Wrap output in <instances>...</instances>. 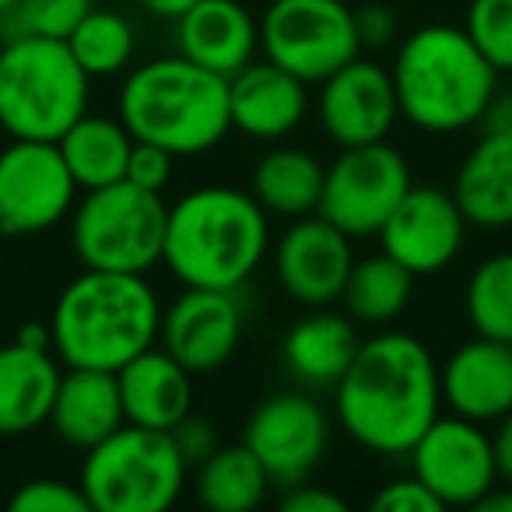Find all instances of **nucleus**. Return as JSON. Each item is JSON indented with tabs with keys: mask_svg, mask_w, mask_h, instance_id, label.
<instances>
[{
	"mask_svg": "<svg viewBox=\"0 0 512 512\" xmlns=\"http://www.w3.org/2000/svg\"><path fill=\"white\" fill-rule=\"evenodd\" d=\"M337 421L362 449L407 456L442 414L439 365L425 341L383 330L358 348L351 369L334 386Z\"/></svg>",
	"mask_w": 512,
	"mask_h": 512,
	"instance_id": "f257e3e1",
	"label": "nucleus"
},
{
	"mask_svg": "<svg viewBox=\"0 0 512 512\" xmlns=\"http://www.w3.org/2000/svg\"><path fill=\"white\" fill-rule=\"evenodd\" d=\"M271 214L249 190L197 186L169 204L162 264L183 288L239 292L267 260Z\"/></svg>",
	"mask_w": 512,
	"mask_h": 512,
	"instance_id": "f03ea898",
	"label": "nucleus"
},
{
	"mask_svg": "<svg viewBox=\"0 0 512 512\" xmlns=\"http://www.w3.org/2000/svg\"><path fill=\"white\" fill-rule=\"evenodd\" d=\"M162 302L144 274L85 271L57 295L50 313L53 355L64 369L120 372L130 358L155 348Z\"/></svg>",
	"mask_w": 512,
	"mask_h": 512,
	"instance_id": "7ed1b4c3",
	"label": "nucleus"
},
{
	"mask_svg": "<svg viewBox=\"0 0 512 512\" xmlns=\"http://www.w3.org/2000/svg\"><path fill=\"white\" fill-rule=\"evenodd\" d=\"M400 120L425 134H460L488 120L498 71L463 25H421L397 46L390 67Z\"/></svg>",
	"mask_w": 512,
	"mask_h": 512,
	"instance_id": "20e7f679",
	"label": "nucleus"
},
{
	"mask_svg": "<svg viewBox=\"0 0 512 512\" xmlns=\"http://www.w3.org/2000/svg\"><path fill=\"white\" fill-rule=\"evenodd\" d=\"M116 116L134 141H148L176 158L207 155L232 130L228 78L186 57H158L134 67L120 88Z\"/></svg>",
	"mask_w": 512,
	"mask_h": 512,
	"instance_id": "39448f33",
	"label": "nucleus"
},
{
	"mask_svg": "<svg viewBox=\"0 0 512 512\" xmlns=\"http://www.w3.org/2000/svg\"><path fill=\"white\" fill-rule=\"evenodd\" d=\"M92 78L64 39L22 36L0 43V127L25 141H60L88 113Z\"/></svg>",
	"mask_w": 512,
	"mask_h": 512,
	"instance_id": "423d86ee",
	"label": "nucleus"
},
{
	"mask_svg": "<svg viewBox=\"0 0 512 512\" xmlns=\"http://www.w3.org/2000/svg\"><path fill=\"white\" fill-rule=\"evenodd\" d=\"M190 467L169 432L120 425L81 463V491L92 512H165L179 502Z\"/></svg>",
	"mask_w": 512,
	"mask_h": 512,
	"instance_id": "0eeeda50",
	"label": "nucleus"
},
{
	"mask_svg": "<svg viewBox=\"0 0 512 512\" xmlns=\"http://www.w3.org/2000/svg\"><path fill=\"white\" fill-rule=\"evenodd\" d=\"M169 204L162 193L120 179L85 190L71 211V249L92 271L148 274L162 264Z\"/></svg>",
	"mask_w": 512,
	"mask_h": 512,
	"instance_id": "6e6552de",
	"label": "nucleus"
},
{
	"mask_svg": "<svg viewBox=\"0 0 512 512\" xmlns=\"http://www.w3.org/2000/svg\"><path fill=\"white\" fill-rule=\"evenodd\" d=\"M260 53L306 85H320L362 57L355 11L344 0H271L260 18Z\"/></svg>",
	"mask_w": 512,
	"mask_h": 512,
	"instance_id": "1a4fd4ad",
	"label": "nucleus"
},
{
	"mask_svg": "<svg viewBox=\"0 0 512 512\" xmlns=\"http://www.w3.org/2000/svg\"><path fill=\"white\" fill-rule=\"evenodd\" d=\"M411 186V165L393 144L372 141L341 148V155L323 172L316 214H323L351 239H369L379 235Z\"/></svg>",
	"mask_w": 512,
	"mask_h": 512,
	"instance_id": "9d476101",
	"label": "nucleus"
},
{
	"mask_svg": "<svg viewBox=\"0 0 512 512\" xmlns=\"http://www.w3.org/2000/svg\"><path fill=\"white\" fill-rule=\"evenodd\" d=\"M78 183L57 141L11 137L0 151V232L4 239L43 235L78 204Z\"/></svg>",
	"mask_w": 512,
	"mask_h": 512,
	"instance_id": "9b49d317",
	"label": "nucleus"
},
{
	"mask_svg": "<svg viewBox=\"0 0 512 512\" xmlns=\"http://www.w3.org/2000/svg\"><path fill=\"white\" fill-rule=\"evenodd\" d=\"M411 474L439 498L442 505H470L488 495L498 481L495 446L484 425L460 414L435 418L407 453Z\"/></svg>",
	"mask_w": 512,
	"mask_h": 512,
	"instance_id": "f8f14e48",
	"label": "nucleus"
},
{
	"mask_svg": "<svg viewBox=\"0 0 512 512\" xmlns=\"http://www.w3.org/2000/svg\"><path fill=\"white\" fill-rule=\"evenodd\" d=\"M242 442L264 463L274 488H292L327 453L330 421L309 393H271L249 411Z\"/></svg>",
	"mask_w": 512,
	"mask_h": 512,
	"instance_id": "ddd939ff",
	"label": "nucleus"
},
{
	"mask_svg": "<svg viewBox=\"0 0 512 512\" xmlns=\"http://www.w3.org/2000/svg\"><path fill=\"white\" fill-rule=\"evenodd\" d=\"M467 225L453 190L439 186H411L397 211L379 228V249L404 264L414 278L439 274L460 256L467 242Z\"/></svg>",
	"mask_w": 512,
	"mask_h": 512,
	"instance_id": "4468645a",
	"label": "nucleus"
},
{
	"mask_svg": "<svg viewBox=\"0 0 512 512\" xmlns=\"http://www.w3.org/2000/svg\"><path fill=\"white\" fill-rule=\"evenodd\" d=\"M351 235L330 225L323 214L295 218L274 242V274L278 285L292 295L299 306L320 309L334 306L344 295L348 274L355 267V249Z\"/></svg>",
	"mask_w": 512,
	"mask_h": 512,
	"instance_id": "2eb2a0df",
	"label": "nucleus"
},
{
	"mask_svg": "<svg viewBox=\"0 0 512 512\" xmlns=\"http://www.w3.org/2000/svg\"><path fill=\"white\" fill-rule=\"evenodd\" d=\"M246 327L239 292L186 288L183 295L162 306L158 341L193 376L218 372L235 355Z\"/></svg>",
	"mask_w": 512,
	"mask_h": 512,
	"instance_id": "dca6fc26",
	"label": "nucleus"
},
{
	"mask_svg": "<svg viewBox=\"0 0 512 512\" xmlns=\"http://www.w3.org/2000/svg\"><path fill=\"white\" fill-rule=\"evenodd\" d=\"M320 127L337 148H355V144L386 141L393 123L400 120L397 88L386 67L372 60L355 57L320 81V99H316Z\"/></svg>",
	"mask_w": 512,
	"mask_h": 512,
	"instance_id": "f3484780",
	"label": "nucleus"
},
{
	"mask_svg": "<svg viewBox=\"0 0 512 512\" xmlns=\"http://www.w3.org/2000/svg\"><path fill=\"white\" fill-rule=\"evenodd\" d=\"M442 404L477 425L512 411V344L474 334L439 365Z\"/></svg>",
	"mask_w": 512,
	"mask_h": 512,
	"instance_id": "a211bd4d",
	"label": "nucleus"
},
{
	"mask_svg": "<svg viewBox=\"0 0 512 512\" xmlns=\"http://www.w3.org/2000/svg\"><path fill=\"white\" fill-rule=\"evenodd\" d=\"M309 113V85L271 60H253L228 78L232 130L253 141H281Z\"/></svg>",
	"mask_w": 512,
	"mask_h": 512,
	"instance_id": "6ab92c4d",
	"label": "nucleus"
},
{
	"mask_svg": "<svg viewBox=\"0 0 512 512\" xmlns=\"http://www.w3.org/2000/svg\"><path fill=\"white\" fill-rule=\"evenodd\" d=\"M260 22L239 0H197L176 18V53L207 71L232 78L256 60Z\"/></svg>",
	"mask_w": 512,
	"mask_h": 512,
	"instance_id": "aec40b11",
	"label": "nucleus"
},
{
	"mask_svg": "<svg viewBox=\"0 0 512 512\" xmlns=\"http://www.w3.org/2000/svg\"><path fill=\"white\" fill-rule=\"evenodd\" d=\"M463 218L477 228L512 225V123H491L453 179Z\"/></svg>",
	"mask_w": 512,
	"mask_h": 512,
	"instance_id": "412c9836",
	"label": "nucleus"
},
{
	"mask_svg": "<svg viewBox=\"0 0 512 512\" xmlns=\"http://www.w3.org/2000/svg\"><path fill=\"white\" fill-rule=\"evenodd\" d=\"M46 425L57 432L60 442H67L71 449H81V453H88L102 439H109L116 428L127 425L116 372L67 369L60 376Z\"/></svg>",
	"mask_w": 512,
	"mask_h": 512,
	"instance_id": "4be33fe9",
	"label": "nucleus"
},
{
	"mask_svg": "<svg viewBox=\"0 0 512 512\" xmlns=\"http://www.w3.org/2000/svg\"><path fill=\"white\" fill-rule=\"evenodd\" d=\"M123 414L130 425L172 432L190 414L193 372H186L165 348H148L116 372Z\"/></svg>",
	"mask_w": 512,
	"mask_h": 512,
	"instance_id": "5701e85b",
	"label": "nucleus"
},
{
	"mask_svg": "<svg viewBox=\"0 0 512 512\" xmlns=\"http://www.w3.org/2000/svg\"><path fill=\"white\" fill-rule=\"evenodd\" d=\"M60 358L50 348L11 341L0 348V435L15 439L50 421L60 386Z\"/></svg>",
	"mask_w": 512,
	"mask_h": 512,
	"instance_id": "b1692460",
	"label": "nucleus"
},
{
	"mask_svg": "<svg viewBox=\"0 0 512 512\" xmlns=\"http://www.w3.org/2000/svg\"><path fill=\"white\" fill-rule=\"evenodd\" d=\"M358 348H362L358 323L351 316L334 313L330 306L302 316L281 341L285 365L306 386H337L355 362Z\"/></svg>",
	"mask_w": 512,
	"mask_h": 512,
	"instance_id": "393cba45",
	"label": "nucleus"
},
{
	"mask_svg": "<svg viewBox=\"0 0 512 512\" xmlns=\"http://www.w3.org/2000/svg\"><path fill=\"white\" fill-rule=\"evenodd\" d=\"M67 169H71L78 190H99V186L127 179V162L134 151V134L120 116L85 113L64 130L57 141Z\"/></svg>",
	"mask_w": 512,
	"mask_h": 512,
	"instance_id": "a878e982",
	"label": "nucleus"
},
{
	"mask_svg": "<svg viewBox=\"0 0 512 512\" xmlns=\"http://www.w3.org/2000/svg\"><path fill=\"white\" fill-rule=\"evenodd\" d=\"M323 172H327V165L309 151L274 148L249 172V193L274 218H306L320 207Z\"/></svg>",
	"mask_w": 512,
	"mask_h": 512,
	"instance_id": "bb28decb",
	"label": "nucleus"
},
{
	"mask_svg": "<svg viewBox=\"0 0 512 512\" xmlns=\"http://www.w3.org/2000/svg\"><path fill=\"white\" fill-rule=\"evenodd\" d=\"M271 488V474L246 442L218 446L200 467H193V491L211 512H249L264 505Z\"/></svg>",
	"mask_w": 512,
	"mask_h": 512,
	"instance_id": "cd10ccee",
	"label": "nucleus"
},
{
	"mask_svg": "<svg viewBox=\"0 0 512 512\" xmlns=\"http://www.w3.org/2000/svg\"><path fill=\"white\" fill-rule=\"evenodd\" d=\"M414 295V274L397 264L383 249L365 260H355L344 285V313L362 327H386L407 309Z\"/></svg>",
	"mask_w": 512,
	"mask_h": 512,
	"instance_id": "c85d7f7f",
	"label": "nucleus"
},
{
	"mask_svg": "<svg viewBox=\"0 0 512 512\" xmlns=\"http://www.w3.org/2000/svg\"><path fill=\"white\" fill-rule=\"evenodd\" d=\"M64 43H67V50L74 53V60L81 64V71L95 81V78H113V74L127 71L137 53V32H134V25L123 15H116V11L92 8L74 25V32Z\"/></svg>",
	"mask_w": 512,
	"mask_h": 512,
	"instance_id": "c756f323",
	"label": "nucleus"
},
{
	"mask_svg": "<svg viewBox=\"0 0 512 512\" xmlns=\"http://www.w3.org/2000/svg\"><path fill=\"white\" fill-rule=\"evenodd\" d=\"M463 313L474 334L512 344V249L474 267L463 292Z\"/></svg>",
	"mask_w": 512,
	"mask_h": 512,
	"instance_id": "7c9ffc66",
	"label": "nucleus"
},
{
	"mask_svg": "<svg viewBox=\"0 0 512 512\" xmlns=\"http://www.w3.org/2000/svg\"><path fill=\"white\" fill-rule=\"evenodd\" d=\"M92 8V0H18L15 8L0 11V43L22 36L67 39Z\"/></svg>",
	"mask_w": 512,
	"mask_h": 512,
	"instance_id": "2f4dec72",
	"label": "nucleus"
},
{
	"mask_svg": "<svg viewBox=\"0 0 512 512\" xmlns=\"http://www.w3.org/2000/svg\"><path fill=\"white\" fill-rule=\"evenodd\" d=\"M463 32L498 74L512 71V0H470Z\"/></svg>",
	"mask_w": 512,
	"mask_h": 512,
	"instance_id": "473e14b6",
	"label": "nucleus"
},
{
	"mask_svg": "<svg viewBox=\"0 0 512 512\" xmlns=\"http://www.w3.org/2000/svg\"><path fill=\"white\" fill-rule=\"evenodd\" d=\"M11 512H92L81 484L60 481V477H36L25 481L11 495Z\"/></svg>",
	"mask_w": 512,
	"mask_h": 512,
	"instance_id": "72a5a7b5",
	"label": "nucleus"
},
{
	"mask_svg": "<svg viewBox=\"0 0 512 512\" xmlns=\"http://www.w3.org/2000/svg\"><path fill=\"white\" fill-rule=\"evenodd\" d=\"M372 509L376 512H442L446 505L425 488L414 474L397 477V481H386L383 488L372 498Z\"/></svg>",
	"mask_w": 512,
	"mask_h": 512,
	"instance_id": "f704fd0d",
	"label": "nucleus"
},
{
	"mask_svg": "<svg viewBox=\"0 0 512 512\" xmlns=\"http://www.w3.org/2000/svg\"><path fill=\"white\" fill-rule=\"evenodd\" d=\"M172 169H176V155L158 144L148 141H134V151H130V162H127V179L144 190H155L162 193L172 179Z\"/></svg>",
	"mask_w": 512,
	"mask_h": 512,
	"instance_id": "c9c22d12",
	"label": "nucleus"
},
{
	"mask_svg": "<svg viewBox=\"0 0 512 512\" xmlns=\"http://www.w3.org/2000/svg\"><path fill=\"white\" fill-rule=\"evenodd\" d=\"M355 32L362 50H383L397 39L400 18L386 0H369L362 8H355Z\"/></svg>",
	"mask_w": 512,
	"mask_h": 512,
	"instance_id": "e433bc0d",
	"label": "nucleus"
},
{
	"mask_svg": "<svg viewBox=\"0 0 512 512\" xmlns=\"http://www.w3.org/2000/svg\"><path fill=\"white\" fill-rule=\"evenodd\" d=\"M172 442H176V449H179V456H183V463L186 467H200V463L207 460V456L214 453V449L221 446L218 442V428L211 425L207 418H197V414H186L183 421H179L176 428H172Z\"/></svg>",
	"mask_w": 512,
	"mask_h": 512,
	"instance_id": "4c0bfd02",
	"label": "nucleus"
},
{
	"mask_svg": "<svg viewBox=\"0 0 512 512\" xmlns=\"http://www.w3.org/2000/svg\"><path fill=\"white\" fill-rule=\"evenodd\" d=\"M281 512H348V502L334 491L320 488V484L299 481L292 488H285L281 495Z\"/></svg>",
	"mask_w": 512,
	"mask_h": 512,
	"instance_id": "58836bf2",
	"label": "nucleus"
},
{
	"mask_svg": "<svg viewBox=\"0 0 512 512\" xmlns=\"http://www.w3.org/2000/svg\"><path fill=\"white\" fill-rule=\"evenodd\" d=\"M491 446H495L498 477L512 484V411L505 414V418L495 421V435H491Z\"/></svg>",
	"mask_w": 512,
	"mask_h": 512,
	"instance_id": "ea45409f",
	"label": "nucleus"
},
{
	"mask_svg": "<svg viewBox=\"0 0 512 512\" xmlns=\"http://www.w3.org/2000/svg\"><path fill=\"white\" fill-rule=\"evenodd\" d=\"M137 8H144L148 15L155 18H165V22H176L183 11H190L197 0H134Z\"/></svg>",
	"mask_w": 512,
	"mask_h": 512,
	"instance_id": "a19ab883",
	"label": "nucleus"
},
{
	"mask_svg": "<svg viewBox=\"0 0 512 512\" xmlns=\"http://www.w3.org/2000/svg\"><path fill=\"white\" fill-rule=\"evenodd\" d=\"M15 341L29 344V348H50L53 351V330H50V323H25V327L18 330Z\"/></svg>",
	"mask_w": 512,
	"mask_h": 512,
	"instance_id": "79ce46f5",
	"label": "nucleus"
},
{
	"mask_svg": "<svg viewBox=\"0 0 512 512\" xmlns=\"http://www.w3.org/2000/svg\"><path fill=\"white\" fill-rule=\"evenodd\" d=\"M477 512H512V491H502L495 484V488L488 491V495H481L474 502Z\"/></svg>",
	"mask_w": 512,
	"mask_h": 512,
	"instance_id": "37998d69",
	"label": "nucleus"
},
{
	"mask_svg": "<svg viewBox=\"0 0 512 512\" xmlns=\"http://www.w3.org/2000/svg\"><path fill=\"white\" fill-rule=\"evenodd\" d=\"M18 0H0V11H8V8H15Z\"/></svg>",
	"mask_w": 512,
	"mask_h": 512,
	"instance_id": "c03bdc74",
	"label": "nucleus"
},
{
	"mask_svg": "<svg viewBox=\"0 0 512 512\" xmlns=\"http://www.w3.org/2000/svg\"><path fill=\"white\" fill-rule=\"evenodd\" d=\"M505 116H509V123H512V99L505 102Z\"/></svg>",
	"mask_w": 512,
	"mask_h": 512,
	"instance_id": "a18cd8bd",
	"label": "nucleus"
},
{
	"mask_svg": "<svg viewBox=\"0 0 512 512\" xmlns=\"http://www.w3.org/2000/svg\"><path fill=\"white\" fill-rule=\"evenodd\" d=\"M0 239H4V232H0Z\"/></svg>",
	"mask_w": 512,
	"mask_h": 512,
	"instance_id": "49530a36",
	"label": "nucleus"
}]
</instances>
